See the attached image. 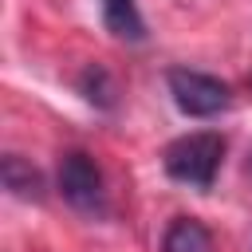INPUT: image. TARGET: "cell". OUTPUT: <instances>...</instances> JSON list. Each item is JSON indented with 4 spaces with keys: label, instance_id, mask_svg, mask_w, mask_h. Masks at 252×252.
<instances>
[{
    "label": "cell",
    "instance_id": "1",
    "mask_svg": "<svg viewBox=\"0 0 252 252\" xmlns=\"http://www.w3.org/2000/svg\"><path fill=\"white\" fill-rule=\"evenodd\" d=\"M220 161H224V138H220L217 130L185 134V138L169 142L165 154H161L165 173H169L173 181L189 185V189H213Z\"/></svg>",
    "mask_w": 252,
    "mask_h": 252
},
{
    "label": "cell",
    "instance_id": "2",
    "mask_svg": "<svg viewBox=\"0 0 252 252\" xmlns=\"http://www.w3.org/2000/svg\"><path fill=\"white\" fill-rule=\"evenodd\" d=\"M59 193L63 201L75 209V213H87V217H102L106 213V181H102V169L98 161L87 154V150H67L59 158Z\"/></svg>",
    "mask_w": 252,
    "mask_h": 252
},
{
    "label": "cell",
    "instance_id": "3",
    "mask_svg": "<svg viewBox=\"0 0 252 252\" xmlns=\"http://www.w3.org/2000/svg\"><path fill=\"white\" fill-rule=\"evenodd\" d=\"M165 83H169V94H173L177 110L189 114V118H217L232 102V91H228L224 79L193 71V67H173L165 75Z\"/></svg>",
    "mask_w": 252,
    "mask_h": 252
},
{
    "label": "cell",
    "instance_id": "4",
    "mask_svg": "<svg viewBox=\"0 0 252 252\" xmlns=\"http://www.w3.org/2000/svg\"><path fill=\"white\" fill-rule=\"evenodd\" d=\"M0 181H4V189H8L12 197H20V201H43V173H39L28 158H20V154H4V161H0Z\"/></svg>",
    "mask_w": 252,
    "mask_h": 252
},
{
    "label": "cell",
    "instance_id": "5",
    "mask_svg": "<svg viewBox=\"0 0 252 252\" xmlns=\"http://www.w3.org/2000/svg\"><path fill=\"white\" fill-rule=\"evenodd\" d=\"M98 8H102V24H106L110 35L130 39V43L146 39V20H142L134 0H98Z\"/></svg>",
    "mask_w": 252,
    "mask_h": 252
},
{
    "label": "cell",
    "instance_id": "6",
    "mask_svg": "<svg viewBox=\"0 0 252 252\" xmlns=\"http://www.w3.org/2000/svg\"><path fill=\"white\" fill-rule=\"evenodd\" d=\"M161 252H213V232L197 217H173L161 236Z\"/></svg>",
    "mask_w": 252,
    "mask_h": 252
},
{
    "label": "cell",
    "instance_id": "7",
    "mask_svg": "<svg viewBox=\"0 0 252 252\" xmlns=\"http://www.w3.org/2000/svg\"><path fill=\"white\" fill-rule=\"evenodd\" d=\"M79 91H83V98H87L91 106H98V110H110V106H114V79H110L106 67H98V63H91V67L79 75Z\"/></svg>",
    "mask_w": 252,
    "mask_h": 252
},
{
    "label": "cell",
    "instance_id": "8",
    "mask_svg": "<svg viewBox=\"0 0 252 252\" xmlns=\"http://www.w3.org/2000/svg\"><path fill=\"white\" fill-rule=\"evenodd\" d=\"M248 87H252V79H248Z\"/></svg>",
    "mask_w": 252,
    "mask_h": 252
}]
</instances>
